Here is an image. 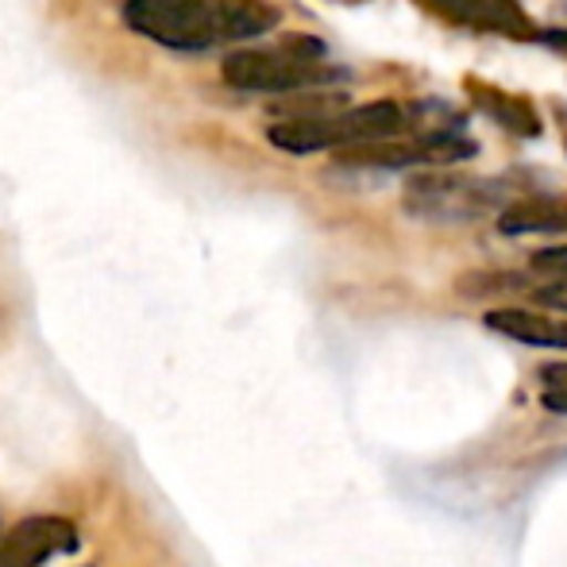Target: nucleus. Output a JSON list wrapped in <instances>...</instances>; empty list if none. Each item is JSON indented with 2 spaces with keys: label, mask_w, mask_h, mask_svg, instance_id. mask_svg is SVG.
Wrapping results in <instances>:
<instances>
[{
  "label": "nucleus",
  "mask_w": 567,
  "mask_h": 567,
  "mask_svg": "<svg viewBox=\"0 0 567 567\" xmlns=\"http://www.w3.org/2000/svg\"><path fill=\"white\" fill-rule=\"evenodd\" d=\"M498 228L506 236H529V231H567V194H529L514 197V202L502 209Z\"/></svg>",
  "instance_id": "0eeeda50"
},
{
  "label": "nucleus",
  "mask_w": 567,
  "mask_h": 567,
  "mask_svg": "<svg viewBox=\"0 0 567 567\" xmlns=\"http://www.w3.org/2000/svg\"><path fill=\"white\" fill-rule=\"evenodd\" d=\"M533 267L548 278H567V244L564 247H545V251L533 255Z\"/></svg>",
  "instance_id": "9b49d317"
},
{
  "label": "nucleus",
  "mask_w": 567,
  "mask_h": 567,
  "mask_svg": "<svg viewBox=\"0 0 567 567\" xmlns=\"http://www.w3.org/2000/svg\"><path fill=\"white\" fill-rule=\"evenodd\" d=\"M467 93H471V101L483 109V116H491L498 127L522 135V140H533V135H540V116H537V109H533L525 97L498 90V85H491V82H467Z\"/></svg>",
  "instance_id": "6e6552de"
},
{
  "label": "nucleus",
  "mask_w": 567,
  "mask_h": 567,
  "mask_svg": "<svg viewBox=\"0 0 567 567\" xmlns=\"http://www.w3.org/2000/svg\"><path fill=\"white\" fill-rule=\"evenodd\" d=\"M321 39L290 35L278 47H244L225 59V82L239 93H309L343 82Z\"/></svg>",
  "instance_id": "f03ea898"
},
{
  "label": "nucleus",
  "mask_w": 567,
  "mask_h": 567,
  "mask_svg": "<svg viewBox=\"0 0 567 567\" xmlns=\"http://www.w3.org/2000/svg\"><path fill=\"white\" fill-rule=\"evenodd\" d=\"M540 402L545 410L567 417V363H548L540 371Z\"/></svg>",
  "instance_id": "9d476101"
},
{
  "label": "nucleus",
  "mask_w": 567,
  "mask_h": 567,
  "mask_svg": "<svg viewBox=\"0 0 567 567\" xmlns=\"http://www.w3.org/2000/svg\"><path fill=\"white\" fill-rule=\"evenodd\" d=\"M560 132H564V151H567V113L560 116Z\"/></svg>",
  "instance_id": "ddd939ff"
},
{
  "label": "nucleus",
  "mask_w": 567,
  "mask_h": 567,
  "mask_svg": "<svg viewBox=\"0 0 567 567\" xmlns=\"http://www.w3.org/2000/svg\"><path fill=\"white\" fill-rule=\"evenodd\" d=\"M417 4L441 16V20L455 23V28L491 31V35L506 39H540L529 12L517 0H417Z\"/></svg>",
  "instance_id": "39448f33"
},
{
  "label": "nucleus",
  "mask_w": 567,
  "mask_h": 567,
  "mask_svg": "<svg viewBox=\"0 0 567 567\" xmlns=\"http://www.w3.org/2000/svg\"><path fill=\"white\" fill-rule=\"evenodd\" d=\"M533 298H537L545 309H560V313H567V278H553V282L540 286Z\"/></svg>",
  "instance_id": "f8f14e48"
},
{
  "label": "nucleus",
  "mask_w": 567,
  "mask_h": 567,
  "mask_svg": "<svg viewBox=\"0 0 567 567\" xmlns=\"http://www.w3.org/2000/svg\"><path fill=\"white\" fill-rule=\"evenodd\" d=\"M124 23L158 47L197 54L270 31L278 8L262 0H127Z\"/></svg>",
  "instance_id": "f257e3e1"
},
{
  "label": "nucleus",
  "mask_w": 567,
  "mask_h": 567,
  "mask_svg": "<svg viewBox=\"0 0 567 567\" xmlns=\"http://www.w3.org/2000/svg\"><path fill=\"white\" fill-rule=\"evenodd\" d=\"M343 4H359V0H343Z\"/></svg>",
  "instance_id": "2eb2a0df"
},
{
  "label": "nucleus",
  "mask_w": 567,
  "mask_h": 567,
  "mask_svg": "<svg viewBox=\"0 0 567 567\" xmlns=\"http://www.w3.org/2000/svg\"><path fill=\"white\" fill-rule=\"evenodd\" d=\"M486 329L506 340L533 343V348H567V324L545 313H529V309H494L486 313Z\"/></svg>",
  "instance_id": "1a4fd4ad"
},
{
  "label": "nucleus",
  "mask_w": 567,
  "mask_h": 567,
  "mask_svg": "<svg viewBox=\"0 0 567 567\" xmlns=\"http://www.w3.org/2000/svg\"><path fill=\"white\" fill-rule=\"evenodd\" d=\"M417 124L413 109H402L398 101H371L359 109H340L332 116L313 120H278L267 127V140L286 155H309V151L329 147H371V143L402 140Z\"/></svg>",
  "instance_id": "7ed1b4c3"
},
{
  "label": "nucleus",
  "mask_w": 567,
  "mask_h": 567,
  "mask_svg": "<svg viewBox=\"0 0 567 567\" xmlns=\"http://www.w3.org/2000/svg\"><path fill=\"white\" fill-rule=\"evenodd\" d=\"M509 186L502 178H467V174H417L405 186V209L436 225L475 220L491 209H506Z\"/></svg>",
  "instance_id": "20e7f679"
},
{
  "label": "nucleus",
  "mask_w": 567,
  "mask_h": 567,
  "mask_svg": "<svg viewBox=\"0 0 567 567\" xmlns=\"http://www.w3.org/2000/svg\"><path fill=\"white\" fill-rule=\"evenodd\" d=\"M548 39H556V43H564V47H567V35H548Z\"/></svg>",
  "instance_id": "4468645a"
},
{
  "label": "nucleus",
  "mask_w": 567,
  "mask_h": 567,
  "mask_svg": "<svg viewBox=\"0 0 567 567\" xmlns=\"http://www.w3.org/2000/svg\"><path fill=\"white\" fill-rule=\"evenodd\" d=\"M74 525L62 517H28L0 537V567H43L51 556L74 553Z\"/></svg>",
  "instance_id": "423d86ee"
}]
</instances>
